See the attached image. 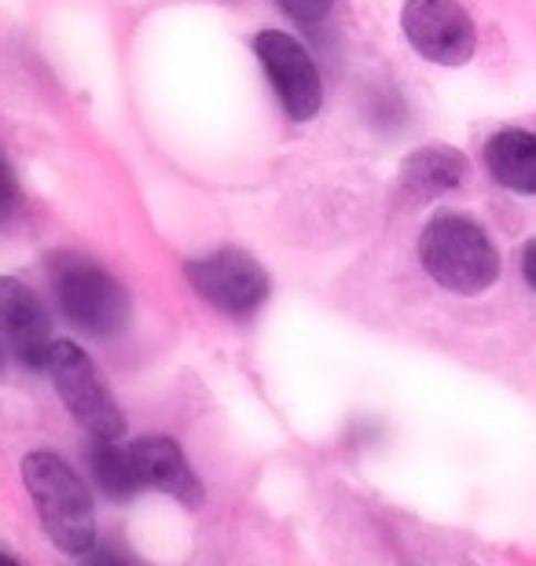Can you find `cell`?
I'll use <instances>...</instances> for the list:
<instances>
[{"label": "cell", "mask_w": 536, "mask_h": 566, "mask_svg": "<svg viewBox=\"0 0 536 566\" xmlns=\"http://www.w3.org/2000/svg\"><path fill=\"white\" fill-rule=\"evenodd\" d=\"M22 479L52 545H60L66 556H85L96 541V518L82 479L55 452H30L22 460Z\"/></svg>", "instance_id": "1"}, {"label": "cell", "mask_w": 536, "mask_h": 566, "mask_svg": "<svg viewBox=\"0 0 536 566\" xmlns=\"http://www.w3.org/2000/svg\"><path fill=\"white\" fill-rule=\"evenodd\" d=\"M419 258L427 273L455 294H482L500 273L493 240L460 213H441L427 224L419 235Z\"/></svg>", "instance_id": "2"}, {"label": "cell", "mask_w": 536, "mask_h": 566, "mask_svg": "<svg viewBox=\"0 0 536 566\" xmlns=\"http://www.w3.org/2000/svg\"><path fill=\"white\" fill-rule=\"evenodd\" d=\"M52 291L66 321L93 338L118 335L125 321H129V294H125V287L82 254L52 258Z\"/></svg>", "instance_id": "3"}, {"label": "cell", "mask_w": 536, "mask_h": 566, "mask_svg": "<svg viewBox=\"0 0 536 566\" xmlns=\"http://www.w3.org/2000/svg\"><path fill=\"white\" fill-rule=\"evenodd\" d=\"M49 376L60 390V398L66 401V409L77 416L93 438H122L125 416L107 394L104 376L96 371L93 360L85 357V349H77L74 343H52L49 360H44Z\"/></svg>", "instance_id": "4"}, {"label": "cell", "mask_w": 536, "mask_h": 566, "mask_svg": "<svg viewBox=\"0 0 536 566\" xmlns=\"http://www.w3.org/2000/svg\"><path fill=\"white\" fill-rule=\"evenodd\" d=\"M404 38L419 55L441 66H463L474 55L477 33L455 0H408L401 11Z\"/></svg>", "instance_id": "5"}, {"label": "cell", "mask_w": 536, "mask_h": 566, "mask_svg": "<svg viewBox=\"0 0 536 566\" xmlns=\"http://www.w3.org/2000/svg\"><path fill=\"white\" fill-rule=\"evenodd\" d=\"M254 49H258L261 66H265L269 82L276 85L283 111H287L294 122L313 118L324 104V88H320V74H316L309 52H305L291 33H280V30L258 33Z\"/></svg>", "instance_id": "6"}, {"label": "cell", "mask_w": 536, "mask_h": 566, "mask_svg": "<svg viewBox=\"0 0 536 566\" xmlns=\"http://www.w3.org/2000/svg\"><path fill=\"white\" fill-rule=\"evenodd\" d=\"M188 280L213 310L228 316H250L261 310L269 294V276L254 258L243 251H217L202 262L188 265Z\"/></svg>", "instance_id": "7"}, {"label": "cell", "mask_w": 536, "mask_h": 566, "mask_svg": "<svg viewBox=\"0 0 536 566\" xmlns=\"http://www.w3.org/2000/svg\"><path fill=\"white\" fill-rule=\"evenodd\" d=\"M0 343L27 368H44L52 349L49 313L27 283L11 276H0Z\"/></svg>", "instance_id": "8"}, {"label": "cell", "mask_w": 536, "mask_h": 566, "mask_svg": "<svg viewBox=\"0 0 536 566\" xmlns=\"http://www.w3.org/2000/svg\"><path fill=\"white\" fill-rule=\"evenodd\" d=\"M133 452V468L140 485H151L158 493H169L185 504H199L202 490L199 479L191 474L185 452H180L177 441L169 438H140L136 446H129Z\"/></svg>", "instance_id": "9"}, {"label": "cell", "mask_w": 536, "mask_h": 566, "mask_svg": "<svg viewBox=\"0 0 536 566\" xmlns=\"http://www.w3.org/2000/svg\"><path fill=\"white\" fill-rule=\"evenodd\" d=\"M485 166L500 185L522 196L536 191V133L504 129L485 144Z\"/></svg>", "instance_id": "10"}, {"label": "cell", "mask_w": 536, "mask_h": 566, "mask_svg": "<svg viewBox=\"0 0 536 566\" xmlns=\"http://www.w3.org/2000/svg\"><path fill=\"white\" fill-rule=\"evenodd\" d=\"M466 177V163L452 147H419L401 166V188L412 199H433L441 191L460 188Z\"/></svg>", "instance_id": "11"}, {"label": "cell", "mask_w": 536, "mask_h": 566, "mask_svg": "<svg viewBox=\"0 0 536 566\" xmlns=\"http://www.w3.org/2000/svg\"><path fill=\"white\" fill-rule=\"evenodd\" d=\"M88 471H93L96 485L107 496H118V501H129V496L140 490V479H136L133 468V452L118 446V438H96V446L88 449Z\"/></svg>", "instance_id": "12"}, {"label": "cell", "mask_w": 536, "mask_h": 566, "mask_svg": "<svg viewBox=\"0 0 536 566\" xmlns=\"http://www.w3.org/2000/svg\"><path fill=\"white\" fill-rule=\"evenodd\" d=\"M19 180L15 174H11V166H8V158L0 155V224H8L11 218L19 213Z\"/></svg>", "instance_id": "13"}, {"label": "cell", "mask_w": 536, "mask_h": 566, "mask_svg": "<svg viewBox=\"0 0 536 566\" xmlns=\"http://www.w3.org/2000/svg\"><path fill=\"white\" fill-rule=\"evenodd\" d=\"M276 4L287 11L291 19H298V22H320V19H327V11L335 8V0H276Z\"/></svg>", "instance_id": "14"}, {"label": "cell", "mask_w": 536, "mask_h": 566, "mask_svg": "<svg viewBox=\"0 0 536 566\" xmlns=\"http://www.w3.org/2000/svg\"><path fill=\"white\" fill-rule=\"evenodd\" d=\"M522 273H526L529 280V287L536 291V240L526 247V254H522Z\"/></svg>", "instance_id": "15"}, {"label": "cell", "mask_w": 536, "mask_h": 566, "mask_svg": "<svg viewBox=\"0 0 536 566\" xmlns=\"http://www.w3.org/2000/svg\"><path fill=\"white\" fill-rule=\"evenodd\" d=\"M0 559H11V556H8V552H0Z\"/></svg>", "instance_id": "16"}]
</instances>
